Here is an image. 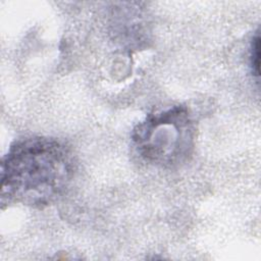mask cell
Listing matches in <instances>:
<instances>
[{"mask_svg": "<svg viewBox=\"0 0 261 261\" xmlns=\"http://www.w3.org/2000/svg\"><path fill=\"white\" fill-rule=\"evenodd\" d=\"M75 168L73 153L62 141L43 136L19 139L1 160V204L44 209L65 194Z\"/></svg>", "mask_w": 261, "mask_h": 261, "instance_id": "6da1fadb", "label": "cell"}, {"mask_svg": "<svg viewBox=\"0 0 261 261\" xmlns=\"http://www.w3.org/2000/svg\"><path fill=\"white\" fill-rule=\"evenodd\" d=\"M196 127L182 105L149 113L133 129L135 152L147 164L161 168L178 167L191 158Z\"/></svg>", "mask_w": 261, "mask_h": 261, "instance_id": "7a4b0ae2", "label": "cell"}, {"mask_svg": "<svg viewBox=\"0 0 261 261\" xmlns=\"http://www.w3.org/2000/svg\"><path fill=\"white\" fill-rule=\"evenodd\" d=\"M259 62H260V36L259 33L253 37L250 50V63L254 76L259 77Z\"/></svg>", "mask_w": 261, "mask_h": 261, "instance_id": "3957f363", "label": "cell"}]
</instances>
